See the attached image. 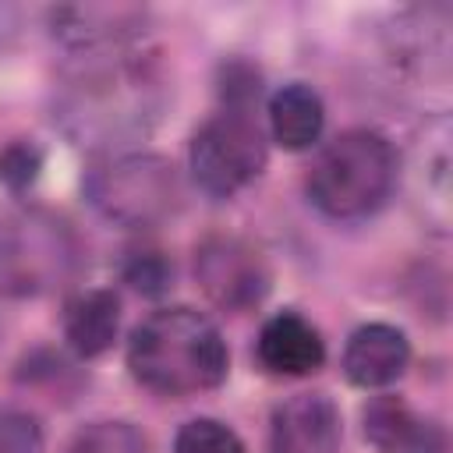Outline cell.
<instances>
[{
	"instance_id": "1",
	"label": "cell",
	"mask_w": 453,
	"mask_h": 453,
	"mask_svg": "<svg viewBox=\"0 0 453 453\" xmlns=\"http://www.w3.org/2000/svg\"><path fill=\"white\" fill-rule=\"evenodd\" d=\"M57 88V120L78 145L117 152L159 120L166 85L156 60L134 42L74 53Z\"/></svg>"
},
{
	"instance_id": "2",
	"label": "cell",
	"mask_w": 453,
	"mask_h": 453,
	"mask_svg": "<svg viewBox=\"0 0 453 453\" xmlns=\"http://www.w3.org/2000/svg\"><path fill=\"white\" fill-rule=\"evenodd\" d=\"M127 368L138 386L159 396H198L226 379L230 350L223 333L202 311L159 308L131 329Z\"/></svg>"
},
{
	"instance_id": "3",
	"label": "cell",
	"mask_w": 453,
	"mask_h": 453,
	"mask_svg": "<svg viewBox=\"0 0 453 453\" xmlns=\"http://www.w3.org/2000/svg\"><path fill=\"white\" fill-rule=\"evenodd\" d=\"M400 177V159L393 142L375 127H347L326 142L308 170V202L336 219L354 223L375 216Z\"/></svg>"
},
{
	"instance_id": "4",
	"label": "cell",
	"mask_w": 453,
	"mask_h": 453,
	"mask_svg": "<svg viewBox=\"0 0 453 453\" xmlns=\"http://www.w3.org/2000/svg\"><path fill=\"white\" fill-rule=\"evenodd\" d=\"M81 188L106 223L127 230H152L166 223L170 216H177L184 198L177 166L159 152L134 149L103 152L85 170Z\"/></svg>"
},
{
	"instance_id": "5",
	"label": "cell",
	"mask_w": 453,
	"mask_h": 453,
	"mask_svg": "<svg viewBox=\"0 0 453 453\" xmlns=\"http://www.w3.org/2000/svg\"><path fill=\"white\" fill-rule=\"evenodd\" d=\"M269 163L265 131L251 113L219 110L209 117L188 149V170L202 195L209 198H234L248 184L262 177Z\"/></svg>"
},
{
	"instance_id": "6",
	"label": "cell",
	"mask_w": 453,
	"mask_h": 453,
	"mask_svg": "<svg viewBox=\"0 0 453 453\" xmlns=\"http://www.w3.org/2000/svg\"><path fill=\"white\" fill-rule=\"evenodd\" d=\"M195 280L223 311H251L269 294V269L258 248L241 237L212 234L195 248Z\"/></svg>"
},
{
	"instance_id": "7",
	"label": "cell",
	"mask_w": 453,
	"mask_h": 453,
	"mask_svg": "<svg viewBox=\"0 0 453 453\" xmlns=\"http://www.w3.org/2000/svg\"><path fill=\"white\" fill-rule=\"evenodd\" d=\"M67 230L50 216H21L0 230V290L32 294L50 287L67 265Z\"/></svg>"
},
{
	"instance_id": "8",
	"label": "cell",
	"mask_w": 453,
	"mask_h": 453,
	"mask_svg": "<svg viewBox=\"0 0 453 453\" xmlns=\"http://www.w3.org/2000/svg\"><path fill=\"white\" fill-rule=\"evenodd\" d=\"M343 421L326 393H294L273 411L269 453H340Z\"/></svg>"
},
{
	"instance_id": "9",
	"label": "cell",
	"mask_w": 453,
	"mask_h": 453,
	"mask_svg": "<svg viewBox=\"0 0 453 453\" xmlns=\"http://www.w3.org/2000/svg\"><path fill=\"white\" fill-rule=\"evenodd\" d=\"M411 365V340L389 322H365L347 336L343 375L357 389H386Z\"/></svg>"
},
{
	"instance_id": "10",
	"label": "cell",
	"mask_w": 453,
	"mask_h": 453,
	"mask_svg": "<svg viewBox=\"0 0 453 453\" xmlns=\"http://www.w3.org/2000/svg\"><path fill=\"white\" fill-rule=\"evenodd\" d=\"M145 28L142 7H106V4H85V7H57L50 11V32L60 39L71 53L106 50L134 42Z\"/></svg>"
},
{
	"instance_id": "11",
	"label": "cell",
	"mask_w": 453,
	"mask_h": 453,
	"mask_svg": "<svg viewBox=\"0 0 453 453\" xmlns=\"http://www.w3.org/2000/svg\"><path fill=\"white\" fill-rule=\"evenodd\" d=\"M255 354L273 375H311L326 361L322 333L297 311H280L265 319L255 340Z\"/></svg>"
},
{
	"instance_id": "12",
	"label": "cell",
	"mask_w": 453,
	"mask_h": 453,
	"mask_svg": "<svg viewBox=\"0 0 453 453\" xmlns=\"http://www.w3.org/2000/svg\"><path fill=\"white\" fill-rule=\"evenodd\" d=\"M120 329V297L110 287L81 290L64 308V340L78 357H99Z\"/></svg>"
},
{
	"instance_id": "13",
	"label": "cell",
	"mask_w": 453,
	"mask_h": 453,
	"mask_svg": "<svg viewBox=\"0 0 453 453\" xmlns=\"http://www.w3.org/2000/svg\"><path fill=\"white\" fill-rule=\"evenodd\" d=\"M365 435L382 453H442V435L421 421L403 400L375 396L365 407Z\"/></svg>"
},
{
	"instance_id": "14",
	"label": "cell",
	"mask_w": 453,
	"mask_h": 453,
	"mask_svg": "<svg viewBox=\"0 0 453 453\" xmlns=\"http://www.w3.org/2000/svg\"><path fill=\"white\" fill-rule=\"evenodd\" d=\"M322 127H326V106L311 85L290 81L273 92L269 131L276 145H283L287 152H304L322 138Z\"/></svg>"
},
{
	"instance_id": "15",
	"label": "cell",
	"mask_w": 453,
	"mask_h": 453,
	"mask_svg": "<svg viewBox=\"0 0 453 453\" xmlns=\"http://www.w3.org/2000/svg\"><path fill=\"white\" fill-rule=\"evenodd\" d=\"M173 453H244L241 435L216 418H191L173 435Z\"/></svg>"
},
{
	"instance_id": "16",
	"label": "cell",
	"mask_w": 453,
	"mask_h": 453,
	"mask_svg": "<svg viewBox=\"0 0 453 453\" xmlns=\"http://www.w3.org/2000/svg\"><path fill=\"white\" fill-rule=\"evenodd\" d=\"M71 453H149V442L131 421H96L74 435Z\"/></svg>"
},
{
	"instance_id": "17",
	"label": "cell",
	"mask_w": 453,
	"mask_h": 453,
	"mask_svg": "<svg viewBox=\"0 0 453 453\" xmlns=\"http://www.w3.org/2000/svg\"><path fill=\"white\" fill-rule=\"evenodd\" d=\"M42 173V149L35 142H11L0 149V180L11 188V191H25L39 180Z\"/></svg>"
},
{
	"instance_id": "18",
	"label": "cell",
	"mask_w": 453,
	"mask_h": 453,
	"mask_svg": "<svg viewBox=\"0 0 453 453\" xmlns=\"http://www.w3.org/2000/svg\"><path fill=\"white\" fill-rule=\"evenodd\" d=\"M0 453H42L39 418L18 407H0Z\"/></svg>"
},
{
	"instance_id": "19",
	"label": "cell",
	"mask_w": 453,
	"mask_h": 453,
	"mask_svg": "<svg viewBox=\"0 0 453 453\" xmlns=\"http://www.w3.org/2000/svg\"><path fill=\"white\" fill-rule=\"evenodd\" d=\"M219 92H223V103H226L223 110L251 113V106L262 96V78H258V71L251 64L230 60V64H223V85H219Z\"/></svg>"
},
{
	"instance_id": "20",
	"label": "cell",
	"mask_w": 453,
	"mask_h": 453,
	"mask_svg": "<svg viewBox=\"0 0 453 453\" xmlns=\"http://www.w3.org/2000/svg\"><path fill=\"white\" fill-rule=\"evenodd\" d=\"M124 280L138 290V294H163L173 280V265L159 255V251H134L127 262H124Z\"/></svg>"
}]
</instances>
